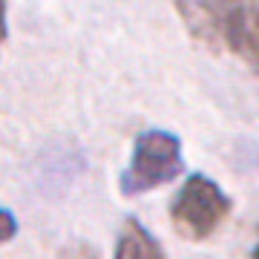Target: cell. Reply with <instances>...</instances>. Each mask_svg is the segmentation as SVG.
<instances>
[{
    "label": "cell",
    "mask_w": 259,
    "mask_h": 259,
    "mask_svg": "<svg viewBox=\"0 0 259 259\" xmlns=\"http://www.w3.org/2000/svg\"><path fill=\"white\" fill-rule=\"evenodd\" d=\"M15 233H18V219H15V213L6 210V207H0V242H12Z\"/></svg>",
    "instance_id": "7"
},
{
    "label": "cell",
    "mask_w": 259,
    "mask_h": 259,
    "mask_svg": "<svg viewBox=\"0 0 259 259\" xmlns=\"http://www.w3.org/2000/svg\"><path fill=\"white\" fill-rule=\"evenodd\" d=\"M61 259H98V250L90 242H72L61 250Z\"/></svg>",
    "instance_id": "6"
},
{
    "label": "cell",
    "mask_w": 259,
    "mask_h": 259,
    "mask_svg": "<svg viewBox=\"0 0 259 259\" xmlns=\"http://www.w3.org/2000/svg\"><path fill=\"white\" fill-rule=\"evenodd\" d=\"M233 202L213 179L193 173L185 179L179 193L170 202V222L176 233L187 242H204L222 228L231 216Z\"/></svg>",
    "instance_id": "1"
},
{
    "label": "cell",
    "mask_w": 259,
    "mask_h": 259,
    "mask_svg": "<svg viewBox=\"0 0 259 259\" xmlns=\"http://www.w3.org/2000/svg\"><path fill=\"white\" fill-rule=\"evenodd\" d=\"M6 40V0H0V47Z\"/></svg>",
    "instance_id": "8"
},
{
    "label": "cell",
    "mask_w": 259,
    "mask_h": 259,
    "mask_svg": "<svg viewBox=\"0 0 259 259\" xmlns=\"http://www.w3.org/2000/svg\"><path fill=\"white\" fill-rule=\"evenodd\" d=\"M115 259H164V250L139 219H127L115 242Z\"/></svg>",
    "instance_id": "5"
},
{
    "label": "cell",
    "mask_w": 259,
    "mask_h": 259,
    "mask_svg": "<svg viewBox=\"0 0 259 259\" xmlns=\"http://www.w3.org/2000/svg\"><path fill=\"white\" fill-rule=\"evenodd\" d=\"M182 173H185V158H182L179 136L167 130H147L136 139L133 158H130L127 170L121 173V193H150L161 185H170Z\"/></svg>",
    "instance_id": "2"
},
{
    "label": "cell",
    "mask_w": 259,
    "mask_h": 259,
    "mask_svg": "<svg viewBox=\"0 0 259 259\" xmlns=\"http://www.w3.org/2000/svg\"><path fill=\"white\" fill-rule=\"evenodd\" d=\"M225 0H176V12L185 29L204 49L219 52V18Z\"/></svg>",
    "instance_id": "4"
},
{
    "label": "cell",
    "mask_w": 259,
    "mask_h": 259,
    "mask_svg": "<svg viewBox=\"0 0 259 259\" xmlns=\"http://www.w3.org/2000/svg\"><path fill=\"white\" fill-rule=\"evenodd\" d=\"M219 47H228L256 69V0H225L219 18Z\"/></svg>",
    "instance_id": "3"
}]
</instances>
